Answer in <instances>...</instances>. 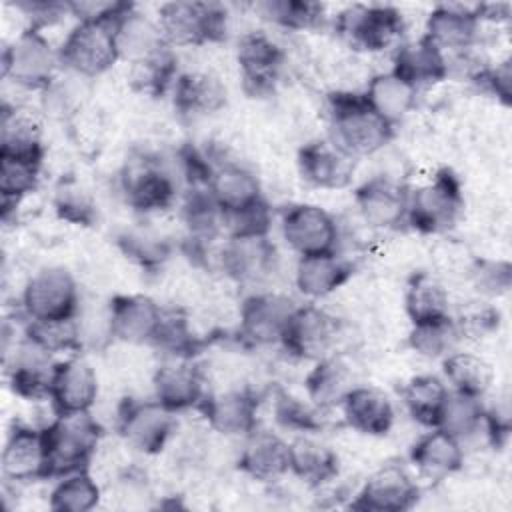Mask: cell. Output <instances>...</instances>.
Returning a JSON list of instances; mask_svg holds the SVG:
<instances>
[{"instance_id": "obj_1", "label": "cell", "mask_w": 512, "mask_h": 512, "mask_svg": "<svg viewBox=\"0 0 512 512\" xmlns=\"http://www.w3.org/2000/svg\"><path fill=\"white\" fill-rule=\"evenodd\" d=\"M330 142L350 158L376 154L394 138V126L372 108L360 92L336 90L328 94Z\"/></svg>"}, {"instance_id": "obj_2", "label": "cell", "mask_w": 512, "mask_h": 512, "mask_svg": "<svg viewBox=\"0 0 512 512\" xmlns=\"http://www.w3.org/2000/svg\"><path fill=\"white\" fill-rule=\"evenodd\" d=\"M48 452L50 478L86 470L102 438L100 424L90 412L56 416L42 428Z\"/></svg>"}, {"instance_id": "obj_3", "label": "cell", "mask_w": 512, "mask_h": 512, "mask_svg": "<svg viewBox=\"0 0 512 512\" xmlns=\"http://www.w3.org/2000/svg\"><path fill=\"white\" fill-rule=\"evenodd\" d=\"M462 210L458 176L450 168H440L428 182L410 188L406 220L420 234H444L456 226Z\"/></svg>"}, {"instance_id": "obj_4", "label": "cell", "mask_w": 512, "mask_h": 512, "mask_svg": "<svg viewBox=\"0 0 512 512\" xmlns=\"http://www.w3.org/2000/svg\"><path fill=\"white\" fill-rule=\"evenodd\" d=\"M156 22L168 46H202L226 38L228 10L218 2L176 0L158 8Z\"/></svg>"}, {"instance_id": "obj_5", "label": "cell", "mask_w": 512, "mask_h": 512, "mask_svg": "<svg viewBox=\"0 0 512 512\" xmlns=\"http://www.w3.org/2000/svg\"><path fill=\"white\" fill-rule=\"evenodd\" d=\"M58 60L78 78L102 76L120 60L116 22H78L58 48Z\"/></svg>"}, {"instance_id": "obj_6", "label": "cell", "mask_w": 512, "mask_h": 512, "mask_svg": "<svg viewBox=\"0 0 512 512\" xmlns=\"http://www.w3.org/2000/svg\"><path fill=\"white\" fill-rule=\"evenodd\" d=\"M58 50L42 30L26 26L2 50V78L26 90H46L56 80Z\"/></svg>"}, {"instance_id": "obj_7", "label": "cell", "mask_w": 512, "mask_h": 512, "mask_svg": "<svg viewBox=\"0 0 512 512\" xmlns=\"http://www.w3.org/2000/svg\"><path fill=\"white\" fill-rule=\"evenodd\" d=\"M78 302V284L64 266L40 268L22 290V312L30 322L72 320Z\"/></svg>"}, {"instance_id": "obj_8", "label": "cell", "mask_w": 512, "mask_h": 512, "mask_svg": "<svg viewBox=\"0 0 512 512\" xmlns=\"http://www.w3.org/2000/svg\"><path fill=\"white\" fill-rule=\"evenodd\" d=\"M334 28L350 46L382 52L402 36L404 16L388 4H352L336 14Z\"/></svg>"}, {"instance_id": "obj_9", "label": "cell", "mask_w": 512, "mask_h": 512, "mask_svg": "<svg viewBox=\"0 0 512 512\" xmlns=\"http://www.w3.org/2000/svg\"><path fill=\"white\" fill-rule=\"evenodd\" d=\"M176 428L174 412L156 398H124L116 410V430L122 440L142 454H158L166 448Z\"/></svg>"}, {"instance_id": "obj_10", "label": "cell", "mask_w": 512, "mask_h": 512, "mask_svg": "<svg viewBox=\"0 0 512 512\" xmlns=\"http://www.w3.org/2000/svg\"><path fill=\"white\" fill-rule=\"evenodd\" d=\"M284 50L266 32H248L238 40L236 60L246 94L268 96L274 92L282 68Z\"/></svg>"}, {"instance_id": "obj_11", "label": "cell", "mask_w": 512, "mask_h": 512, "mask_svg": "<svg viewBox=\"0 0 512 512\" xmlns=\"http://www.w3.org/2000/svg\"><path fill=\"white\" fill-rule=\"evenodd\" d=\"M338 334V322L324 308L314 304L296 306L280 344L300 360H320L330 354Z\"/></svg>"}, {"instance_id": "obj_12", "label": "cell", "mask_w": 512, "mask_h": 512, "mask_svg": "<svg viewBox=\"0 0 512 512\" xmlns=\"http://www.w3.org/2000/svg\"><path fill=\"white\" fill-rule=\"evenodd\" d=\"M418 496L420 488L404 466L384 464L364 480L350 508L362 512H404L418 502Z\"/></svg>"}, {"instance_id": "obj_13", "label": "cell", "mask_w": 512, "mask_h": 512, "mask_svg": "<svg viewBox=\"0 0 512 512\" xmlns=\"http://www.w3.org/2000/svg\"><path fill=\"white\" fill-rule=\"evenodd\" d=\"M0 466L2 476L18 484L50 478L48 452L42 428L14 422L2 448Z\"/></svg>"}, {"instance_id": "obj_14", "label": "cell", "mask_w": 512, "mask_h": 512, "mask_svg": "<svg viewBox=\"0 0 512 512\" xmlns=\"http://www.w3.org/2000/svg\"><path fill=\"white\" fill-rule=\"evenodd\" d=\"M282 236L298 256L336 252V220L316 204H292L282 214Z\"/></svg>"}, {"instance_id": "obj_15", "label": "cell", "mask_w": 512, "mask_h": 512, "mask_svg": "<svg viewBox=\"0 0 512 512\" xmlns=\"http://www.w3.org/2000/svg\"><path fill=\"white\" fill-rule=\"evenodd\" d=\"M294 310L296 304L288 296L274 292L250 294L240 306L238 334L252 346L280 344Z\"/></svg>"}, {"instance_id": "obj_16", "label": "cell", "mask_w": 512, "mask_h": 512, "mask_svg": "<svg viewBox=\"0 0 512 512\" xmlns=\"http://www.w3.org/2000/svg\"><path fill=\"white\" fill-rule=\"evenodd\" d=\"M98 398V376L94 368L76 356L54 364L48 400L56 416L90 412Z\"/></svg>"}, {"instance_id": "obj_17", "label": "cell", "mask_w": 512, "mask_h": 512, "mask_svg": "<svg viewBox=\"0 0 512 512\" xmlns=\"http://www.w3.org/2000/svg\"><path fill=\"white\" fill-rule=\"evenodd\" d=\"M124 200L138 212L166 210L176 200V182L156 160L138 158L122 172Z\"/></svg>"}, {"instance_id": "obj_18", "label": "cell", "mask_w": 512, "mask_h": 512, "mask_svg": "<svg viewBox=\"0 0 512 512\" xmlns=\"http://www.w3.org/2000/svg\"><path fill=\"white\" fill-rule=\"evenodd\" d=\"M164 310L146 294H116L108 304V332L126 344H152Z\"/></svg>"}, {"instance_id": "obj_19", "label": "cell", "mask_w": 512, "mask_h": 512, "mask_svg": "<svg viewBox=\"0 0 512 512\" xmlns=\"http://www.w3.org/2000/svg\"><path fill=\"white\" fill-rule=\"evenodd\" d=\"M154 398L170 412L178 414L198 408L204 392V374L192 358H166L152 378Z\"/></svg>"}, {"instance_id": "obj_20", "label": "cell", "mask_w": 512, "mask_h": 512, "mask_svg": "<svg viewBox=\"0 0 512 512\" xmlns=\"http://www.w3.org/2000/svg\"><path fill=\"white\" fill-rule=\"evenodd\" d=\"M410 188L388 176H374L354 192L362 220L372 228H394L406 220Z\"/></svg>"}, {"instance_id": "obj_21", "label": "cell", "mask_w": 512, "mask_h": 512, "mask_svg": "<svg viewBox=\"0 0 512 512\" xmlns=\"http://www.w3.org/2000/svg\"><path fill=\"white\" fill-rule=\"evenodd\" d=\"M258 396L246 388L206 394L198 410L212 430L224 436H248L258 428Z\"/></svg>"}, {"instance_id": "obj_22", "label": "cell", "mask_w": 512, "mask_h": 512, "mask_svg": "<svg viewBox=\"0 0 512 512\" xmlns=\"http://www.w3.org/2000/svg\"><path fill=\"white\" fill-rule=\"evenodd\" d=\"M356 160L330 140H312L298 150L300 176L324 190H340L352 182Z\"/></svg>"}, {"instance_id": "obj_23", "label": "cell", "mask_w": 512, "mask_h": 512, "mask_svg": "<svg viewBox=\"0 0 512 512\" xmlns=\"http://www.w3.org/2000/svg\"><path fill=\"white\" fill-rule=\"evenodd\" d=\"M52 356L54 354L46 352L24 336L12 360H6L10 388L14 390V394L28 400L48 398L50 380L56 364Z\"/></svg>"}, {"instance_id": "obj_24", "label": "cell", "mask_w": 512, "mask_h": 512, "mask_svg": "<svg viewBox=\"0 0 512 512\" xmlns=\"http://www.w3.org/2000/svg\"><path fill=\"white\" fill-rule=\"evenodd\" d=\"M276 248L268 236H228L220 252L222 270L236 282H254L274 270Z\"/></svg>"}, {"instance_id": "obj_25", "label": "cell", "mask_w": 512, "mask_h": 512, "mask_svg": "<svg viewBox=\"0 0 512 512\" xmlns=\"http://www.w3.org/2000/svg\"><path fill=\"white\" fill-rule=\"evenodd\" d=\"M236 464L254 480L274 482L290 472V444L274 432L256 428L246 436Z\"/></svg>"}, {"instance_id": "obj_26", "label": "cell", "mask_w": 512, "mask_h": 512, "mask_svg": "<svg viewBox=\"0 0 512 512\" xmlns=\"http://www.w3.org/2000/svg\"><path fill=\"white\" fill-rule=\"evenodd\" d=\"M390 70L416 90L420 86L442 82L450 74L446 54L424 34L418 40L404 42L394 50Z\"/></svg>"}, {"instance_id": "obj_27", "label": "cell", "mask_w": 512, "mask_h": 512, "mask_svg": "<svg viewBox=\"0 0 512 512\" xmlns=\"http://www.w3.org/2000/svg\"><path fill=\"white\" fill-rule=\"evenodd\" d=\"M480 20L476 6L438 4L426 18L424 36L430 38L442 52L466 50L478 38Z\"/></svg>"}, {"instance_id": "obj_28", "label": "cell", "mask_w": 512, "mask_h": 512, "mask_svg": "<svg viewBox=\"0 0 512 512\" xmlns=\"http://www.w3.org/2000/svg\"><path fill=\"white\" fill-rule=\"evenodd\" d=\"M340 408L346 424L366 436H384L394 424L390 398L374 386H354Z\"/></svg>"}, {"instance_id": "obj_29", "label": "cell", "mask_w": 512, "mask_h": 512, "mask_svg": "<svg viewBox=\"0 0 512 512\" xmlns=\"http://www.w3.org/2000/svg\"><path fill=\"white\" fill-rule=\"evenodd\" d=\"M208 190L222 216L242 212L264 200L258 178L240 164L214 166Z\"/></svg>"}, {"instance_id": "obj_30", "label": "cell", "mask_w": 512, "mask_h": 512, "mask_svg": "<svg viewBox=\"0 0 512 512\" xmlns=\"http://www.w3.org/2000/svg\"><path fill=\"white\" fill-rule=\"evenodd\" d=\"M226 86L212 72H182L172 86L174 108L182 116H206L224 108Z\"/></svg>"}, {"instance_id": "obj_31", "label": "cell", "mask_w": 512, "mask_h": 512, "mask_svg": "<svg viewBox=\"0 0 512 512\" xmlns=\"http://www.w3.org/2000/svg\"><path fill=\"white\" fill-rule=\"evenodd\" d=\"M354 274V264L336 252L300 256L296 264V288L308 298H324L344 286Z\"/></svg>"}, {"instance_id": "obj_32", "label": "cell", "mask_w": 512, "mask_h": 512, "mask_svg": "<svg viewBox=\"0 0 512 512\" xmlns=\"http://www.w3.org/2000/svg\"><path fill=\"white\" fill-rule=\"evenodd\" d=\"M410 462L428 478H444L464 464L462 442L442 428H430L410 448Z\"/></svg>"}, {"instance_id": "obj_33", "label": "cell", "mask_w": 512, "mask_h": 512, "mask_svg": "<svg viewBox=\"0 0 512 512\" xmlns=\"http://www.w3.org/2000/svg\"><path fill=\"white\" fill-rule=\"evenodd\" d=\"M354 386L356 384L350 366L342 358L330 354L316 360L304 380L306 396L310 404L316 406L320 412L342 406L344 398Z\"/></svg>"}, {"instance_id": "obj_34", "label": "cell", "mask_w": 512, "mask_h": 512, "mask_svg": "<svg viewBox=\"0 0 512 512\" xmlns=\"http://www.w3.org/2000/svg\"><path fill=\"white\" fill-rule=\"evenodd\" d=\"M0 156H14L42 162L44 142L40 122L22 108H2L0 122Z\"/></svg>"}, {"instance_id": "obj_35", "label": "cell", "mask_w": 512, "mask_h": 512, "mask_svg": "<svg viewBox=\"0 0 512 512\" xmlns=\"http://www.w3.org/2000/svg\"><path fill=\"white\" fill-rule=\"evenodd\" d=\"M338 456L336 452L320 440L308 434L298 436L290 442V472L304 480L312 488H320L338 476Z\"/></svg>"}, {"instance_id": "obj_36", "label": "cell", "mask_w": 512, "mask_h": 512, "mask_svg": "<svg viewBox=\"0 0 512 512\" xmlns=\"http://www.w3.org/2000/svg\"><path fill=\"white\" fill-rule=\"evenodd\" d=\"M404 306L412 324L440 322L452 316L448 290L436 276L428 272H418L410 278Z\"/></svg>"}, {"instance_id": "obj_37", "label": "cell", "mask_w": 512, "mask_h": 512, "mask_svg": "<svg viewBox=\"0 0 512 512\" xmlns=\"http://www.w3.org/2000/svg\"><path fill=\"white\" fill-rule=\"evenodd\" d=\"M116 44L120 58L130 64L168 46L158 22L138 12L136 6L116 22Z\"/></svg>"}, {"instance_id": "obj_38", "label": "cell", "mask_w": 512, "mask_h": 512, "mask_svg": "<svg viewBox=\"0 0 512 512\" xmlns=\"http://www.w3.org/2000/svg\"><path fill=\"white\" fill-rule=\"evenodd\" d=\"M402 400L408 414L426 428H438L450 388L434 374L412 376L402 386Z\"/></svg>"}, {"instance_id": "obj_39", "label": "cell", "mask_w": 512, "mask_h": 512, "mask_svg": "<svg viewBox=\"0 0 512 512\" xmlns=\"http://www.w3.org/2000/svg\"><path fill=\"white\" fill-rule=\"evenodd\" d=\"M416 92L418 90L412 84H408L404 78L388 70L372 76L362 94L376 112H380L386 120L396 124L414 108Z\"/></svg>"}, {"instance_id": "obj_40", "label": "cell", "mask_w": 512, "mask_h": 512, "mask_svg": "<svg viewBox=\"0 0 512 512\" xmlns=\"http://www.w3.org/2000/svg\"><path fill=\"white\" fill-rule=\"evenodd\" d=\"M444 378L454 392L468 394L482 398L492 382H494V368L492 364L472 352H450L442 360Z\"/></svg>"}, {"instance_id": "obj_41", "label": "cell", "mask_w": 512, "mask_h": 512, "mask_svg": "<svg viewBox=\"0 0 512 512\" xmlns=\"http://www.w3.org/2000/svg\"><path fill=\"white\" fill-rule=\"evenodd\" d=\"M176 78L178 60L172 52V46H164L162 50L132 62L130 66V84L136 92L144 96H164V92L174 86Z\"/></svg>"}, {"instance_id": "obj_42", "label": "cell", "mask_w": 512, "mask_h": 512, "mask_svg": "<svg viewBox=\"0 0 512 512\" xmlns=\"http://www.w3.org/2000/svg\"><path fill=\"white\" fill-rule=\"evenodd\" d=\"M40 168L42 162L36 160L0 156V196L4 220L14 206H18L30 192L36 190Z\"/></svg>"}, {"instance_id": "obj_43", "label": "cell", "mask_w": 512, "mask_h": 512, "mask_svg": "<svg viewBox=\"0 0 512 512\" xmlns=\"http://www.w3.org/2000/svg\"><path fill=\"white\" fill-rule=\"evenodd\" d=\"M182 218L188 228L190 240L202 244L212 240L220 226H222V212L216 206L208 186H190L184 204H182Z\"/></svg>"}, {"instance_id": "obj_44", "label": "cell", "mask_w": 512, "mask_h": 512, "mask_svg": "<svg viewBox=\"0 0 512 512\" xmlns=\"http://www.w3.org/2000/svg\"><path fill=\"white\" fill-rule=\"evenodd\" d=\"M254 10L262 20L288 30H310L324 20V6L310 0H262Z\"/></svg>"}, {"instance_id": "obj_45", "label": "cell", "mask_w": 512, "mask_h": 512, "mask_svg": "<svg viewBox=\"0 0 512 512\" xmlns=\"http://www.w3.org/2000/svg\"><path fill=\"white\" fill-rule=\"evenodd\" d=\"M100 502V486L88 468L58 478L50 492V508L56 512H88Z\"/></svg>"}, {"instance_id": "obj_46", "label": "cell", "mask_w": 512, "mask_h": 512, "mask_svg": "<svg viewBox=\"0 0 512 512\" xmlns=\"http://www.w3.org/2000/svg\"><path fill=\"white\" fill-rule=\"evenodd\" d=\"M152 344L162 350L166 358H194L202 348V340L190 328L188 318L178 310L164 312Z\"/></svg>"}, {"instance_id": "obj_47", "label": "cell", "mask_w": 512, "mask_h": 512, "mask_svg": "<svg viewBox=\"0 0 512 512\" xmlns=\"http://www.w3.org/2000/svg\"><path fill=\"white\" fill-rule=\"evenodd\" d=\"M484 414L486 408L482 404V398L450 390L438 428L450 432L462 442L464 438L472 436L480 426H484Z\"/></svg>"}, {"instance_id": "obj_48", "label": "cell", "mask_w": 512, "mask_h": 512, "mask_svg": "<svg viewBox=\"0 0 512 512\" xmlns=\"http://www.w3.org/2000/svg\"><path fill=\"white\" fill-rule=\"evenodd\" d=\"M458 340L460 332L452 316L440 322L412 324L408 334L410 348L424 358H444L454 350Z\"/></svg>"}, {"instance_id": "obj_49", "label": "cell", "mask_w": 512, "mask_h": 512, "mask_svg": "<svg viewBox=\"0 0 512 512\" xmlns=\"http://www.w3.org/2000/svg\"><path fill=\"white\" fill-rule=\"evenodd\" d=\"M24 336L50 354L74 352L80 348V330H78L76 318L60 320V322H30L28 320Z\"/></svg>"}, {"instance_id": "obj_50", "label": "cell", "mask_w": 512, "mask_h": 512, "mask_svg": "<svg viewBox=\"0 0 512 512\" xmlns=\"http://www.w3.org/2000/svg\"><path fill=\"white\" fill-rule=\"evenodd\" d=\"M320 410L316 406L296 396H292L286 390H278L274 396V418L276 422L286 428L300 434H312L322 428V420L318 418Z\"/></svg>"}, {"instance_id": "obj_51", "label": "cell", "mask_w": 512, "mask_h": 512, "mask_svg": "<svg viewBox=\"0 0 512 512\" xmlns=\"http://www.w3.org/2000/svg\"><path fill=\"white\" fill-rule=\"evenodd\" d=\"M118 246L128 258L136 260L144 268H156L170 256V244L166 240L142 232L120 234Z\"/></svg>"}, {"instance_id": "obj_52", "label": "cell", "mask_w": 512, "mask_h": 512, "mask_svg": "<svg viewBox=\"0 0 512 512\" xmlns=\"http://www.w3.org/2000/svg\"><path fill=\"white\" fill-rule=\"evenodd\" d=\"M54 210L62 220L78 226H92L98 216L96 204L92 202L88 192H84L76 184H66L56 192Z\"/></svg>"}, {"instance_id": "obj_53", "label": "cell", "mask_w": 512, "mask_h": 512, "mask_svg": "<svg viewBox=\"0 0 512 512\" xmlns=\"http://www.w3.org/2000/svg\"><path fill=\"white\" fill-rule=\"evenodd\" d=\"M470 278L480 294L502 296L512 286V264L508 260H474Z\"/></svg>"}, {"instance_id": "obj_54", "label": "cell", "mask_w": 512, "mask_h": 512, "mask_svg": "<svg viewBox=\"0 0 512 512\" xmlns=\"http://www.w3.org/2000/svg\"><path fill=\"white\" fill-rule=\"evenodd\" d=\"M272 224V212L266 200L236 212L222 216V226L228 230V236H268Z\"/></svg>"}, {"instance_id": "obj_55", "label": "cell", "mask_w": 512, "mask_h": 512, "mask_svg": "<svg viewBox=\"0 0 512 512\" xmlns=\"http://www.w3.org/2000/svg\"><path fill=\"white\" fill-rule=\"evenodd\" d=\"M134 6L122 0H74L68 2V12L78 22H118Z\"/></svg>"}, {"instance_id": "obj_56", "label": "cell", "mask_w": 512, "mask_h": 512, "mask_svg": "<svg viewBox=\"0 0 512 512\" xmlns=\"http://www.w3.org/2000/svg\"><path fill=\"white\" fill-rule=\"evenodd\" d=\"M498 320H500L498 310H494L492 306H488L484 302L466 304L460 310V314L454 318L460 338H464V336L480 338L482 334L492 332L498 326Z\"/></svg>"}, {"instance_id": "obj_57", "label": "cell", "mask_w": 512, "mask_h": 512, "mask_svg": "<svg viewBox=\"0 0 512 512\" xmlns=\"http://www.w3.org/2000/svg\"><path fill=\"white\" fill-rule=\"evenodd\" d=\"M474 80L484 86L492 96H496L504 106L512 100V68L510 60H504L496 66H486L474 74Z\"/></svg>"}, {"instance_id": "obj_58", "label": "cell", "mask_w": 512, "mask_h": 512, "mask_svg": "<svg viewBox=\"0 0 512 512\" xmlns=\"http://www.w3.org/2000/svg\"><path fill=\"white\" fill-rule=\"evenodd\" d=\"M16 8L28 18V26L44 30L46 26L58 22L68 12V2L24 0V2H16Z\"/></svg>"}]
</instances>
